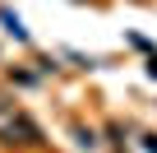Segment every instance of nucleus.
<instances>
[{"label": "nucleus", "instance_id": "3", "mask_svg": "<svg viewBox=\"0 0 157 153\" xmlns=\"http://www.w3.org/2000/svg\"><path fill=\"white\" fill-rule=\"evenodd\" d=\"M148 74H152V79H157V56H152V60H148Z\"/></svg>", "mask_w": 157, "mask_h": 153}, {"label": "nucleus", "instance_id": "1", "mask_svg": "<svg viewBox=\"0 0 157 153\" xmlns=\"http://www.w3.org/2000/svg\"><path fill=\"white\" fill-rule=\"evenodd\" d=\"M0 139L5 144H19V148H33V144H42V135H37V125L23 116V111H14L5 125H0Z\"/></svg>", "mask_w": 157, "mask_h": 153}, {"label": "nucleus", "instance_id": "2", "mask_svg": "<svg viewBox=\"0 0 157 153\" xmlns=\"http://www.w3.org/2000/svg\"><path fill=\"white\" fill-rule=\"evenodd\" d=\"M10 116H14V102H0V125H5Z\"/></svg>", "mask_w": 157, "mask_h": 153}]
</instances>
